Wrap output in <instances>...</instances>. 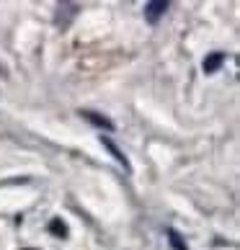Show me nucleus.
I'll use <instances>...</instances> for the list:
<instances>
[{"label":"nucleus","instance_id":"f257e3e1","mask_svg":"<svg viewBox=\"0 0 240 250\" xmlns=\"http://www.w3.org/2000/svg\"><path fill=\"white\" fill-rule=\"evenodd\" d=\"M165 8H168V3H165V0H153V3L145 5V18H147L150 23H158V18L165 13Z\"/></svg>","mask_w":240,"mask_h":250},{"label":"nucleus","instance_id":"f03ea898","mask_svg":"<svg viewBox=\"0 0 240 250\" xmlns=\"http://www.w3.org/2000/svg\"><path fill=\"white\" fill-rule=\"evenodd\" d=\"M101 142H104V147L109 150V155H114L116 160H119V163L124 165V170H129V160H127V157L122 155V150H119V147H116V145H114L111 140H109V137H101Z\"/></svg>","mask_w":240,"mask_h":250},{"label":"nucleus","instance_id":"7ed1b4c3","mask_svg":"<svg viewBox=\"0 0 240 250\" xmlns=\"http://www.w3.org/2000/svg\"><path fill=\"white\" fill-rule=\"evenodd\" d=\"M83 116H86L88 122H93L96 126H101V129H106V132H109V129H114V124L109 122L106 116H98V114H93V111H86V114H83Z\"/></svg>","mask_w":240,"mask_h":250},{"label":"nucleus","instance_id":"20e7f679","mask_svg":"<svg viewBox=\"0 0 240 250\" xmlns=\"http://www.w3.org/2000/svg\"><path fill=\"white\" fill-rule=\"evenodd\" d=\"M222 54H209V57L204 60V72H215L217 67H219V64H222Z\"/></svg>","mask_w":240,"mask_h":250},{"label":"nucleus","instance_id":"39448f33","mask_svg":"<svg viewBox=\"0 0 240 250\" xmlns=\"http://www.w3.org/2000/svg\"><path fill=\"white\" fill-rule=\"evenodd\" d=\"M168 240H171V245L176 248V250H186V245L181 243V237H178L176 232H173V229H168Z\"/></svg>","mask_w":240,"mask_h":250},{"label":"nucleus","instance_id":"423d86ee","mask_svg":"<svg viewBox=\"0 0 240 250\" xmlns=\"http://www.w3.org/2000/svg\"><path fill=\"white\" fill-rule=\"evenodd\" d=\"M52 229H54V235H57V237H65V235H67V232H65L67 227L60 225V219H54V222H52Z\"/></svg>","mask_w":240,"mask_h":250}]
</instances>
